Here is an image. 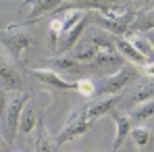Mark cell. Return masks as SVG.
Segmentation results:
<instances>
[{
	"label": "cell",
	"mask_w": 154,
	"mask_h": 152,
	"mask_svg": "<svg viewBox=\"0 0 154 152\" xmlns=\"http://www.w3.org/2000/svg\"><path fill=\"white\" fill-rule=\"evenodd\" d=\"M33 92L29 90H21V92H15L8 102H6V125H4V138L8 144H13L15 140V131L19 127V119H21V113H23V106L27 104V100L31 98Z\"/></svg>",
	"instance_id": "1"
},
{
	"label": "cell",
	"mask_w": 154,
	"mask_h": 152,
	"mask_svg": "<svg viewBox=\"0 0 154 152\" xmlns=\"http://www.w3.org/2000/svg\"><path fill=\"white\" fill-rule=\"evenodd\" d=\"M135 75H137V69L133 65H125L117 73H112V75H108V77H102L100 83L96 85V94L94 96H108V94L117 96Z\"/></svg>",
	"instance_id": "2"
},
{
	"label": "cell",
	"mask_w": 154,
	"mask_h": 152,
	"mask_svg": "<svg viewBox=\"0 0 154 152\" xmlns=\"http://www.w3.org/2000/svg\"><path fill=\"white\" fill-rule=\"evenodd\" d=\"M135 19H137V13L135 11H129L127 15L117 17V19H108V17H102L100 13H92V23L98 25L100 29H104L106 33L115 36V38H123L129 31V27L133 25Z\"/></svg>",
	"instance_id": "3"
},
{
	"label": "cell",
	"mask_w": 154,
	"mask_h": 152,
	"mask_svg": "<svg viewBox=\"0 0 154 152\" xmlns=\"http://www.w3.org/2000/svg\"><path fill=\"white\" fill-rule=\"evenodd\" d=\"M0 42L4 44V48L11 52V56L19 63L21 60V56H23V52L33 44V38L25 33V31H15V27H6L2 33H0Z\"/></svg>",
	"instance_id": "4"
},
{
	"label": "cell",
	"mask_w": 154,
	"mask_h": 152,
	"mask_svg": "<svg viewBox=\"0 0 154 152\" xmlns=\"http://www.w3.org/2000/svg\"><path fill=\"white\" fill-rule=\"evenodd\" d=\"M119 102H121V96H106V98H100V100H94V102H90V104L83 106L81 117L88 123H94L96 119H100L104 115H110Z\"/></svg>",
	"instance_id": "5"
},
{
	"label": "cell",
	"mask_w": 154,
	"mask_h": 152,
	"mask_svg": "<svg viewBox=\"0 0 154 152\" xmlns=\"http://www.w3.org/2000/svg\"><path fill=\"white\" fill-rule=\"evenodd\" d=\"M90 23H92V11H88L85 13V17L77 23V25H73L69 31H65L63 36H60V40H58V46H56V52H69L75 48V44L83 38V33H85V29L90 27Z\"/></svg>",
	"instance_id": "6"
},
{
	"label": "cell",
	"mask_w": 154,
	"mask_h": 152,
	"mask_svg": "<svg viewBox=\"0 0 154 152\" xmlns=\"http://www.w3.org/2000/svg\"><path fill=\"white\" fill-rule=\"evenodd\" d=\"M90 127H92V123H88V121L81 117V113H79V115L73 113V115H71V119L67 121V125L63 127V129H60V133L54 138V142L60 146V144H65V142H69V140L77 138V135H83Z\"/></svg>",
	"instance_id": "7"
},
{
	"label": "cell",
	"mask_w": 154,
	"mask_h": 152,
	"mask_svg": "<svg viewBox=\"0 0 154 152\" xmlns=\"http://www.w3.org/2000/svg\"><path fill=\"white\" fill-rule=\"evenodd\" d=\"M0 88L6 92H17V90L21 92V88H23V79L19 75V71L2 54H0Z\"/></svg>",
	"instance_id": "8"
},
{
	"label": "cell",
	"mask_w": 154,
	"mask_h": 152,
	"mask_svg": "<svg viewBox=\"0 0 154 152\" xmlns=\"http://www.w3.org/2000/svg\"><path fill=\"white\" fill-rule=\"evenodd\" d=\"M58 6H60V2H56V0H33V2H29V15H27V19L21 21V23H17V25L35 23V21H40V19L52 15Z\"/></svg>",
	"instance_id": "9"
},
{
	"label": "cell",
	"mask_w": 154,
	"mask_h": 152,
	"mask_svg": "<svg viewBox=\"0 0 154 152\" xmlns=\"http://www.w3.org/2000/svg\"><path fill=\"white\" fill-rule=\"evenodd\" d=\"M29 75L38 77L40 81H44L48 85H54L58 90H75L77 88V81H67L52 69H29Z\"/></svg>",
	"instance_id": "10"
},
{
	"label": "cell",
	"mask_w": 154,
	"mask_h": 152,
	"mask_svg": "<svg viewBox=\"0 0 154 152\" xmlns=\"http://www.w3.org/2000/svg\"><path fill=\"white\" fill-rule=\"evenodd\" d=\"M83 36H85L88 40H92L100 52H108V54L117 52V46H115V36L106 33L104 29H100V27H88Z\"/></svg>",
	"instance_id": "11"
},
{
	"label": "cell",
	"mask_w": 154,
	"mask_h": 152,
	"mask_svg": "<svg viewBox=\"0 0 154 152\" xmlns=\"http://www.w3.org/2000/svg\"><path fill=\"white\" fill-rule=\"evenodd\" d=\"M98 52L100 50L96 48V44L83 36V38L75 44V48L71 50V58L77 60V63H92V60L98 56Z\"/></svg>",
	"instance_id": "12"
},
{
	"label": "cell",
	"mask_w": 154,
	"mask_h": 152,
	"mask_svg": "<svg viewBox=\"0 0 154 152\" xmlns=\"http://www.w3.org/2000/svg\"><path fill=\"white\" fill-rule=\"evenodd\" d=\"M110 117L115 119V123H117V135H115V146H112V150L117 152L121 146H123V142L127 140V135L131 133V119H129L127 115H121V113H117V110H112L110 113Z\"/></svg>",
	"instance_id": "13"
},
{
	"label": "cell",
	"mask_w": 154,
	"mask_h": 152,
	"mask_svg": "<svg viewBox=\"0 0 154 152\" xmlns=\"http://www.w3.org/2000/svg\"><path fill=\"white\" fill-rule=\"evenodd\" d=\"M123 38H125L129 44H131L135 50L140 52L144 58H146V63H148V65H150V63H154V48L150 46V44H148V40H146L144 36H140V33H133V31H127Z\"/></svg>",
	"instance_id": "14"
},
{
	"label": "cell",
	"mask_w": 154,
	"mask_h": 152,
	"mask_svg": "<svg viewBox=\"0 0 154 152\" xmlns=\"http://www.w3.org/2000/svg\"><path fill=\"white\" fill-rule=\"evenodd\" d=\"M44 67L42 69H60V71H69V73H81L83 71V65L73 60L71 56H56V58H48V60H42Z\"/></svg>",
	"instance_id": "15"
},
{
	"label": "cell",
	"mask_w": 154,
	"mask_h": 152,
	"mask_svg": "<svg viewBox=\"0 0 154 152\" xmlns=\"http://www.w3.org/2000/svg\"><path fill=\"white\" fill-rule=\"evenodd\" d=\"M54 144H56V142L50 140L44 121H38V125H35V140H33V150L35 152H56V146H54Z\"/></svg>",
	"instance_id": "16"
},
{
	"label": "cell",
	"mask_w": 154,
	"mask_h": 152,
	"mask_svg": "<svg viewBox=\"0 0 154 152\" xmlns=\"http://www.w3.org/2000/svg\"><path fill=\"white\" fill-rule=\"evenodd\" d=\"M115 46H117V52H119V54H121L123 58H127L129 63H135V65H144V67L148 65V63H146V58H144V56H142L140 52L135 50V48H133V46L129 44L125 38H115Z\"/></svg>",
	"instance_id": "17"
},
{
	"label": "cell",
	"mask_w": 154,
	"mask_h": 152,
	"mask_svg": "<svg viewBox=\"0 0 154 152\" xmlns=\"http://www.w3.org/2000/svg\"><path fill=\"white\" fill-rule=\"evenodd\" d=\"M148 100H154V81H146V83H142V85L133 92V96L125 102V106L144 104V102H148Z\"/></svg>",
	"instance_id": "18"
},
{
	"label": "cell",
	"mask_w": 154,
	"mask_h": 152,
	"mask_svg": "<svg viewBox=\"0 0 154 152\" xmlns=\"http://www.w3.org/2000/svg\"><path fill=\"white\" fill-rule=\"evenodd\" d=\"M150 117H154V100H148L144 104H140L137 108H133L129 119H131V123H144Z\"/></svg>",
	"instance_id": "19"
},
{
	"label": "cell",
	"mask_w": 154,
	"mask_h": 152,
	"mask_svg": "<svg viewBox=\"0 0 154 152\" xmlns=\"http://www.w3.org/2000/svg\"><path fill=\"white\" fill-rule=\"evenodd\" d=\"M35 125H38V119H35V110H33V106L23 108L21 119H19V129H21L23 133H29Z\"/></svg>",
	"instance_id": "20"
},
{
	"label": "cell",
	"mask_w": 154,
	"mask_h": 152,
	"mask_svg": "<svg viewBox=\"0 0 154 152\" xmlns=\"http://www.w3.org/2000/svg\"><path fill=\"white\" fill-rule=\"evenodd\" d=\"M129 135L135 142V146H140V148H146L150 142V129L148 127H135V129H131Z\"/></svg>",
	"instance_id": "21"
},
{
	"label": "cell",
	"mask_w": 154,
	"mask_h": 152,
	"mask_svg": "<svg viewBox=\"0 0 154 152\" xmlns=\"http://www.w3.org/2000/svg\"><path fill=\"white\" fill-rule=\"evenodd\" d=\"M75 90L81 96H94V94H96V88H94V81H92V79H79Z\"/></svg>",
	"instance_id": "22"
},
{
	"label": "cell",
	"mask_w": 154,
	"mask_h": 152,
	"mask_svg": "<svg viewBox=\"0 0 154 152\" xmlns=\"http://www.w3.org/2000/svg\"><path fill=\"white\" fill-rule=\"evenodd\" d=\"M144 73H146L148 77H154V63H150V65L144 67Z\"/></svg>",
	"instance_id": "23"
},
{
	"label": "cell",
	"mask_w": 154,
	"mask_h": 152,
	"mask_svg": "<svg viewBox=\"0 0 154 152\" xmlns=\"http://www.w3.org/2000/svg\"><path fill=\"white\" fill-rule=\"evenodd\" d=\"M144 38L148 40V44L154 48V29H152V31H146V36H144Z\"/></svg>",
	"instance_id": "24"
},
{
	"label": "cell",
	"mask_w": 154,
	"mask_h": 152,
	"mask_svg": "<svg viewBox=\"0 0 154 152\" xmlns=\"http://www.w3.org/2000/svg\"><path fill=\"white\" fill-rule=\"evenodd\" d=\"M4 104H6V100H4V90L0 88V115H2V110H4Z\"/></svg>",
	"instance_id": "25"
}]
</instances>
